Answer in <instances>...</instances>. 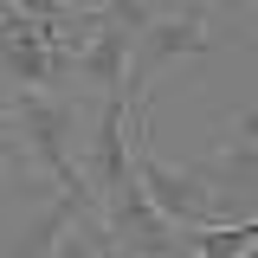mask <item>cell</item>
I'll return each instance as SVG.
<instances>
[{
  "instance_id": "cell-1",
  "label": "cell",
  "mask_w": 258,
  "mask_h": 258,
  "mask_svg": "<svg viewBox=\"0 0 258 258\" xmlns=\"http://www.w3.org/2000/svg\"><path fill=\"white\" fill-rule=\"evenodd\" d=\"M13 123H20V149H26V161L52 181V187L71 194V200H91V194H84V174H78V161H71V129H78V103H71V97L20 91Z\"/></svg>"
},
{
  "instance_id": "cell-2",
  "label": "cell",
  "mask_w": 258,
  "mask_h": 258,
  "mask_svg": "<svg viewBox=\"0 0 258 258\" xmlns=\"http://www.w3.org/2000/svg\"><path fill=\"white\" fill-rule=\"evenodd\" d=\"M213 52V32H207V7H168L155 26L136 39V64H129V84H123V103L129 116H142V97L168 64L181 58H207Z\"/></svg>"
},
{
  "instance_id": "cell-3",
  "label": "cell",
  "mask_w": 258,
  "mask_h": 258,
  "mask_svg": "<svg viewBox=\"0 0 258 258\" xmlns=\"http://www.w3.org/2000/svg\"><path fill=\"white\" fill-rule=\"evenodd\" d=\"M97 226H103V239H110L116 258H194V239L149 207L142 181H129L123 194H110L97 207Z\"/></svg>"
},
{
  "instance_id": "cell-4",
  "label": "cell",
  "mask_w": 258,
  "mask_h": 258,
  "mask_svg": "<svg viewBox=\"0 0 258 258\" xmlns=\"http://www.w3.org/2000/svg\"><path fill=\"white\" fill-rule=\"evenodd\" d=\"M129 161H136V181H142V194H149V207H155L168 226H181V232H213V226H226L220 200L200 187L187 168H168V161L149 149V136H136Z\"/></svg>"
},
{
  "instance_id": "cell-5",
  "label": "cell",
  "mask_w": 258,
  "mask_h": 258,
  "mask_svg": "<svg viewBox=\"0 0 258 258\" xmlns=\"http://www.w3.org/2000/svg\"><path fill=\"white\" fill-rule=\"evenodd\" d=\"M187 174L220 200L226 226H239L232 213H239V207H258V110H245L239 123L226 129V142L213 149V155L187 161Z\"/></svg>"
},
{
  "instance_id": "cell-6",
  "label": "cell",
  "mask_w": 258,
  "mask_h": 258,
  "mask_svg": "<svg viewBox=\"0 0 258 258\" xmlns=\"http://www.w3.org/2000/svg\"><path fill=\"white\" fill-rule=\"evenodd\" d=\"M84 194H91V207H103L110 194H123L136 181V161H129V103L123 97H110L103 110H97V129H91V155H84Z\"/></svg>"
},
{
  "instance_id": "cell-7",
  "label": "cell",
  "mask_w": 258,
  "mask_h": 258,
  "mask_svg": "<svg viewBox=\"0 0 258 258\" xmlns=\"http://www.w3.org/2000/svg\"><path fill=\"white\" fill-rule=\"evenodd\" d=\"M0 71L20 78V91H52V45L32 7H0Z\"/></svg>"
},
{
  "instance_id": "cell-8",
  "label": "cell",
  "mask_w": 258,
  "mask_h": 258,
  "mask_svg": "<svg viewBox=\"0 0 258 258\" xmlns=\"http://www.w3.org/2000/svg\"><path fill=\"white\" fill-rule=\"evenodd\" d=\"M123 84H129V26H110V20L97 13L91 45L78 52V91H91L97 103H110V97H123Z\"/></svg>"
},
{
  "instance_id": "cell-9",
  "label": "cell",
  "mask_w": 258,
  "mask_h": 258,
  "mask_svg": "<svg viewBox=\"0 0 258 258\" xmlns=\"http://www.w3.org/2000/svg\"><path fill=\"white\" fill-rule=\"evenodd\" d=\"M84 213H97L91 200H71V194H58L52 207H39L20 232H7L0 239V258H58V239L71 232V226L84 220Z\"/></svg>"
},
{
  "instance_id": "cell-10",
  "label": "cell",
  "mask_w": 258,
  "mask_h": 258,
  "mask_svg": "<svg viewBox=\"0 0 258 258\" xmlns=\"http://www.w3.org/2000/svg\"><path fill=\"white\" fill-rule=\"evenodd\" d=\"M52 200H58V187H52L45 174L0 161V226H7V213H20V207H52ZM0 239H7V232H0Z\"/></svg>"
},
{
  "instance_id": "cell-11",
  "label": "cell",
  "mask_w": 258,
  "mask_h": 258,
  "mask_svg": "<svg viewBox=\"0 0 258 258\" xmlns=\"http://www.w3.org/2000/svg\"><path fill=\"white\" fill-rule=\"evenodd\" d=\"M194 239V258H245L258 245V213L239 226H213V232H187Z\"/></svg>"
},
{
  "instance_id": "cell-12",
  "label": "cell",
  "mask_w": 258,
  "mask_h": 258,
  "mask_svg": "<svg viewBox=\"0 0 258 258\" xmlns=\"http://www.w3.org/2000/svg\"><path fill=\"white\" fill-rule=\"evenodd\" d=\"M0 161H13V168H32L26 149H20V123H13V110H0ZM39 174V168H32Z\"/></svg>"
}]
</instances>
